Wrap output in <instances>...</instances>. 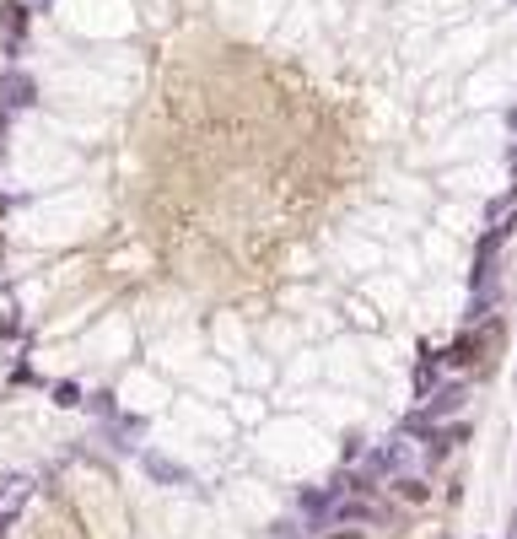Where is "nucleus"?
<instances>
[{
    "mask_svg": "<svg viewBox=\"0 0 517 539\" xmlns=\"http://www.w3.org/2000/svg\"><path fill=\"white\" fill-rule=\"evenodd\" d=\"M367 453V437L361 432H345V442H340V464H356Z\"/></svg>",
    "mask_w": 517,
    "mask_h": 539,
    "instance_id": "nucleus-12",
    "label": "nucleus"
},
{
    "mask_svg": "<svg viewBox=\"0 0 517 539\" xmlns=\"http://www.w3.org/2000/svg\"><path fill=\"white\" fill-rule=\"evenodd\" d=\"M146 432V421L141 416H113V421H103V437H113V448L119 453H129V448H135V437Z\"/></svg>",
    "mask_w": 517,
    "mask_h": 539,
    "instance_id": "nucleus-7",
    "label": "nucleus"
},
{
    "mask_svg": "<svg viewBox=\"0 0 517 539\" xmlns=\"http://www.w3.org/2000/svg\"><path fill=\"white\" fill-rule=\"evenodd\" d=\"M141 464H146V475L162 480V486H194V475H189L178 458H167V453H141Z\"/></svg>",
    "mask_w": 517,
    "mask_h": 539,
    "instance_id": "nucleus-6",
    "label": "nucleus"
},
{
    "mask_svg": "<svg viewBox=\"0 0 517 539\" xmlns=\"http://www.w3.org/2000/svg\"><path fill=\"white\" fill-rule=\"evenodd\" d=\"M38 103V82L22 71V65H12V71H0V108L6 113H22Z\"/></svg>",
    "mask_w": 517,
    "mask_h": 539,
    "instance_id": "nucleus-3",
    "label": "nucleus"
},
{
    "mask_svg": "<svg viewBox=\"0 0 517 539\" xmlns=\"http://www.w3.org/2000/svg\"><path fill=\"white\" fill-rule=\"evenodd\" d=\"M22 6H27V12H49V6H54V0H22Z\"/></svg>",
    "mask_w": 517,
    "mask_h": 539,
    "instance_id": "nucleus-16",
    "label": "nucleus"
},
{
    "mask_svg": "<svg viewBox=\"0 0 517 539\" xmlns=\"http://www.w3.org/2000/svg\"><path fill=\"white\" fill-rule=\"evenodd\" d=\"M27 22H33V12L22 6V0H0V38H6V54H22Z\"/></svg>",
    "mask_w": 517,
    "mask_h": 539,
    "instance_id": "nucleus-5",
    "label": "nucleus"
},
{
    "mask_svg": "<svg viewBox=\"0 0 517 539\" xmlns=\"http://www.w3.org/2000/svg\"><path fill=\"white\" fill-rule=\"evenodd\" d=\"M442 367H447V362H442V351H431V346H426V351H421V362H415V394H421V399L442 383Z\"/></svg>",
    "mask_w": 517,
    "mask_h": 539,
    "instance_id": "nucleus-8",
    "label": "nucleus"
},
{
    "mask_svg": "<svg viewBox=\"0 0 517 539\" xmlns=\"http://www.w3.org/2000/svg\"><path fill=\"white\" fill-rule=\"evenodd\" d=\"M6 119H12V113L0 108V157H6Z\"/></svg>",
    "mask_w": 517,
    "mask_h": 539,
    "instance_id": "nucleus-15",
    "label": "nucleus"
},
{
    "mask_svg": "<svg viewBox=\"0 0 517 539\" xmlns=\"http://www.w3.org/2000/svg\"><path fill=\"white\" fill-rule=\"evenodd\" d=\"M512 539H517V518H512Z\"/></svg>",
    "mask_w": 517,
    "mask_h": 539,
    "instance_id": "nucleus-18",
    "label": "nucleus"
},
{
    "mask_svg": "<svg viewBox=\"0 0 517 539\" xmlns=\"http://www.w3.org/2000/svg\"><path fill=\"white\" fill-rule=\"evenodd\" d=\"M506 124H512V135H517V103H512V108H506Z\"/></svg>",
    "mask_w": 517,
    "mask_h": 539,
    "instance_id": "nucleus-17",
    "label": "nucleus"
},
{
    "mask_svg": "<svg viewBox=\"0 0 517 539\" xmlns=\"http://www.w3.org/2000/svg\"><path fill=\"white\" fill-rule=\"evenodd\" d=\"M49 394H54V404H59V410H76V404H87L81 383H71V378H59V383H54Z\"/></svg>",
    "mask_w": 517,
    "mask_h": 539,
    "instance_id": "nucleus-9",
    "label": "nucleus"
},
{
    "mask_svg": "<svg viewBox=\"0 0 517 539\" xmlns=\"http://www.w3.org/2000/svg\"><path fill=\"white\" fill-rule=\"evenodd\" d=\"M464 404H469V383H464V378H452V383H436V388L426 394V404H421V410H426V416L442 426V421H452V416H459Z\"/></svg>",
    "mask_w": 517,
    "mask_h": 539,
    "instance_id": "nucleus-2",
    "label": "nucleus"
},
{
    "mask_svg": "<svg viewBox=\"0 0 517 539\" xmlns=\"http://www.w3.org/2000/svg\"><path fill=\"white\" fill-rule=\"evenodd\" d=\"M87 410H92V416H103V421H113V416H119V404H113V394H108V388H97V394H87Z\"/></svg>",
    "mask_w": 517,
    "mask_h": 539,
    "instance_id": "nucleus-11",
    "label": "nucleus"
},
{
    "mask_svg": "<svg viewBox=\"0 0 517 539\" xmlns=\"http://www.w3.org/2000/svg\"><path fill=\"white\" fill-rule=\"evenodd\" d=\"M33 475H17V469H12V475H0V528H12L17 523V512L33 502Z\"/></svg>",
    "mask_w": 517,
    "mask_h": 539,
    "instance_id": "nucleus-4",
    "label": "nucleus"
},
{
    "mask_svg": "<svg viewBox=\"0 0 517 539\" xmlns=\"http://www.w3.org/2000/svg\"><path fill=\"white\" fill-rule=\"evenodd\" d=\"M12 383H38V378H33V367H27V362H17V367H12Z\"/></svg>",
    "mask_w": 517,
    "mask_h": 539,
    "instance_id": "nucleus-14",
    "label": "nucleus"
},
{
    "mask_svg": "<svg viewBox=\"0 0 517 539\" xmlns=\"http://www.w3.org/2000/svg\"><path fill=\"white\" fill-rule=\"evenodd\" d=\"M501 334H506V324H501V318L464 324V334L442 351V362H447V367H459V372H485V367H490V356H496V346H501Z\"/></svg>",
    "mask_w": 517,
    "mask_h": 539,
    "instance_id": "nucleus-1",
    "label": "nucleus"
},
{
    "mask_svg": "<svg viewBox=\"0 0 517 539\" xmlns=\"http://www.w3.org/2000/svg\"><path fill=\"white\" fill-rule=\"evenodd\" d=\"M394 491H399L405 502H426V496H431V486H426L421 475H399V480H394Z\"/></svg>",
    "mask_w": 517,
    "mask_h": 539,
    "instance_id": "nucleus-10",
    "label": "nucleus"
},
{
    "mask_svg": "<svg viewBox=\"0 0 517 539\" xmlns=\"http://www.w3.org/2000/svg\"><path fill=\"white\" fill-rule=\"evenodd\" d=\"M17 334H22V318H17V308H6L0 313V340H17Z\"/></svg>",
    "mask_w": 517,
    "mask_h": 539,
    "instance_id": "nucleus-13",
    "label": "nucleus"
}]
</instances>
